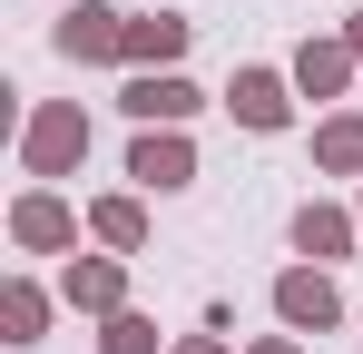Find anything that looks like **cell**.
<instances>
[{"mask_svg":"<svg viewBox=\"0 0 363 354\" xmlns=\"http://www.w3.org/2000/svg\"><path fill=\"white\" fill-rule=\"evenodd\" d=\"M314 168L324 177H363V109H324L314 118Z\"/></svg>","mask_w":363,"mask_h":354,"instance_id":"4fadbf2b","label":"cell"},{"mask_svg":"<svg viewBox=\"0 0 363 354\" xmlns=\"http://www.w3.org/2000/svg\"><path fill=\"white\" fill-rule=\"evenodd\" d=\"M167 354H226V335H177Z\"/></svg>","mask_w":363,"mask_h":354,"instance_id":"2e32d148","label":"cell"},{"mask_svg":"<svg viewBox=\"0 0 363 354\" xmlns=\"http://www.w3.org/2000/svg\"><path fill=\"white\" fill-rule=\"evenodd\" d=\"M128 177H138V197H177V187H196V148H186V128H138Z\"/></svg>","mask_w":363,"mask_h":354,"instance_id":"52a82bcc","label":"cell"},{"mask_svg":"<svg viewBox=\"0 0 363 354\" xmlns=\"http://www.w3.org/2000/svg\"><path fill=\"white\" fill-rule=\"evenodd\" d=\"M344 40H354V59H363V20H344Z\"/></svg>","mask_w":363,"mask_h":354,"instance_id":"ac0fdd59","label":"cell"},{"mask_svg":"<svg viewBox=\"0 0 363 354\" xmlns=\"http://www.w3.org/2000/svg\"><path fill=\"white\" fill-rule=\"evenodd\" d=\"M354 217H363V197H354Z\"/></svg>","mask_w":363,"mask_h":354,"instance_id":"d6986e66","label":"cell"},{"mask_svg":"<svg viewBox=\"0 0 363 354\" xmlns=\"http://www.w3.org/2000/svg\"><path fill=\"white\" fill-rule=\"evenodd\" d=\"M60 305L69 315H118L128 305V256H69L60 266Z\"/></svg>","mask_w":363,"mask_h":354,"instance_id":"30bf717a","label":"cell"},{"mask_svg":"<svg viewBox=\"0 0 363 354\" xmlns=\"http://www.w3.org/2000/svg\"><path fill=\"white\" fill-rule=\"evenodd\" d=\"M50 50L79 59V69H108V59L128 50V10H108V0H69L60 20H50Z\"/></svg>","mask_w":363,"mask_h":354,"instance_id":"277c9868","label":"cell"},{"mask_svg":"<svg viewBox=\"0 0 363 354\" xmlns=\"http://www.w3.org/2000/svg\"><path fill=\"white\" fill-rule=\"evenodd\" d=\"M79 227H89V217L69 207L60 187H20V197H10V246H20V256H79Z\"/></svg>","mask_w":363,"mask_h":354,"instance_id":"7a4b0ae2","label":"cell"},{"mask_svg":"<svg viewBox=\"0 0 363 354\" xmlns=\"http://www.w3.org/2000/svg\"><path fill=\"white\" fill-rule=\"evenodd\" d=\"M245 354H304V335H255Z\"/></svg>","mask_w":363,"mask_h":354,"instance_id":"e0dca14e","label":"cell"},{"mask_svg":"<svg viewBox=\"0 0 363 354\" xmlns=\"http://www.w3.org/2000/svg\"><path fill=\"white\" fill-rule=\"evenodd\" d=\"M99 354H157V315H138V305L99 315Z\"/></svg>","mask_w":363,"mask_h":354,"instance_id":"9a60e30c","label":"cell"},{"mask_svg":"<svg viewBox=\"0 0 363 354\" xmlns=\"http://www.w3.org/2000/svg\"><path fill=\"white\" fill-rule=\"evenodd\" d=\"M354 40H304L295 50V99H344V89H354Z\"/></svg>","mask_w":363,"mask_h":354,"instance_id":"8fae6325","label":"cell"},{"mask_svg":"<svg viewBox=\"0 0 363 354\" xmlns=\"http://www.w3.org/2000/svg\"><path fill=\"white\" fill-rule=\"evenodd\" d=\"M186 40H196V20H186V10H128V50H118V69H177Z\"/></svg>","mask_w":363,"mask_h":354,"instance_id":"9c48e42d","label":"cell"},{"mask_svg":"<svg viewBox=\"0 0 363 354\" xmlns=\"http://www.w3.org/2000/svg\"><path fill=\"white\" fill-rule=\"evenodd\" d=\"M354 246H363L354 207H334V197H304V207H295V256H304V266H344Z\"/></svg>","mask_w":363,"mask_h":354,"instance_id":"ba28073f","label":"cell"},{"mask_svg":"<svg viewBox=\"0 0 363 354\" xmlns=\"http://www.w3.org/2000/svg\"><path fill=\"white\" fill-rule=\"evenodd\" d=\"M89 236H99L108 256H138V246H147V197H138V187H118V197H89Z\"/></svg>","mask_w":363,"mask_h":354,"instance_id":"7c38bea8","label":"cell"},{"mask_svg":"<svg viewBox=\"0 0 363 354\" xmlns=\"http://www.w3.org/2000/svg\"><path fill=\"white\" fill-rule=\"evenodd\" d=\"M226 118L255 128V138H285V128H295V69H265V59L236 69V79H226Z\"/></svg>","mask_w":363,"mask_h":354,"instance_id":"3957f363","label":"cell"},{"mask_svg":"<svg viewBox=\"0 0 363 354\" xmlns=\"http://www.w3.org/2000/svg\"><path fill=\"white\" fill-rule=\"evenodd\" d=\"M275 325H285V335H334V325H344L334 266H285V276H275Z\"/></svg>","mask_w":363,"mask_h":354,"instance_id":"5b68a950","label":"cell"},{"mask_svg":"<svg viewBox=\"0 0 363 354\" xmlns=\"http://www.w3.org/2000/svg\"><path fill=\"white\" fill-rule=\"evenodd\" d=\"M50 305H60L50 286L10 276V286H0V345H40V335H50Z\"/></svg>","mask_w":363,"mask_h":354,"instance_id":"5bb4252c","label":"cell"},{"mask_svg":"<svg viewBox=\"0 0 363 354\" xmlns=\"http://www.w3.org/2000/svg\"><path fill=\"white\" fill-rule=\"evenodd\" d=\"M79 158H89V109L79 99H40V109L20 118V168L40 177H79Z\"/></svg>","mask_w":363,"mask_h":354,"instance_id":"6da1fadb","label":"cell"},{"mask_svg":"<svg viewBox=\"0 0 363 354\" xmlns=\"http://www.w3.org/2000/svg\"><path fill=\"white\" fill-rule=\"evenodd\" d=\"M118 109L138 118V128H186V118L206 109V89L186 79V69H128V89H118Z\"/></svg>","mask_w":363,"mask_h":354,"instance_id":"8992f818","label":"cell"}]
</instances>
